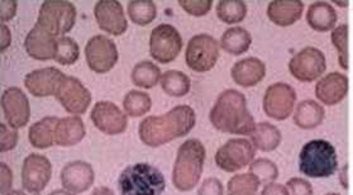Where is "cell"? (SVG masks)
Returning <instances> with one entry per match:
<instances>
[{
  "label": "cell",
  "instance_id": "obj_1",
  "mask_svg": "<svg viewBox=\"0 0 353 195\" xmlns=\"http://www.w3.org/2000/svg\"><path fill=\"white\" fill-rule=\"evenodd\" d=\"M195 125V112L188 105L175 107L161 117H148L139 125V137L147 146L157 147L186 136Z\"/></svg>",
  "mask_w": 353,
  "mask_h": 195
},
{
  "label": "cell",
  "instance_id": "obj_2",
  "mask_svg": "<svg viewBox=\"0 0 353 195\" xmlns=\"http://www.w3.org/2000/svg\"><path fill=\"white\" fill-rule=\"evenodd\" d=\"M210 122L219 131L236 134H251L256 127L247 108L246 96L234 89H228L218 96L210 110Z\"/></svg>",
  "mask_w": 353,
  "mask_h": 195
},
{
  "label": "cell",
  "instance_id": "obj_3",
  "mask_svg": "<svg viewBox=\"0 0 353 195\" xmlns=\"http://www.w3.org/2000/svg\"><path fill=\"white\" fill-rule=\"evenodd\" d=\"M337 169V151L328 141H309L300 151L299 170L307 178H330Z\"/></svg>",
  "mask_w": 353,
  "mask_h": 195
},
{
  "label": "cell",
  "instance_id": "obj_4",
  "mask_svg": "<svg viewBox=\"0 0 353 195\" xmlns=\"http://www.w3.org/2000/svg\"><path fill=\"white\" fill-rule=\"evenodd\" d=\"M118 187L122 195H161L166 181L154 165L139 163L124 169Z\"/></svg>",
  "mask_w": 353,
  "mask_h": 195
},
{
  "label": "cell",
  "instance_id": "obj_5",
  "mask_svg": "<svg viewBox=\"0 0 353 195\" xmlns=\"http://www.w3.org/2000/svg\"><path fill=\"white\" fill-rule=\"evenodd\" d=\"M205 149L198 140H189L179 149L174 167V184L181 192L192 190L198 184L204 167Z\"/></svg>",
  "mask_w": 353,
  "mask_h": 195
},
{
  "label": "cell",
  "instance_id": "obj_6",
  "mask_svg": "<svg viewBox=\"0 0 353 195\" xmlns=\"http://www.w3.org/2000/svg\"><path fill=\"white\" fill-rule=\"evenodd\" d=\"M77 22V8L70 1L47 0L39 10L36 25L54 36V39L63 37L71 31Z\"/></svg>",
  "mask_w": 353,
  "mask_h": 195
},
{
  "label": "cell",
  "instance_id": "obj_7",
  "mask_svg": "<svg viewBox=\"0 0 353 195\" xmlns=\"http://www.w3.org/2000/svg\"><path fill=\"white\" fill-rule=\"evenodd\" d=\"M219 60V42L207 33L196 34L188 42L185 61L190 70L208 72L214 69Z\"/></svg>",
  "mask_w": 353,
  "mask_h": 195
},
{
  "label": "cell",
  "instance_id": "obj_8",
  "mask_svg": "<svg viewBox=\"0 0 353 195\" xmlns=\"http://www.w3.org/2000/svg\"><path fill=\"white\" fill-rule=\"evenodd\" d=\"M183 50V39L171 24H160L150 36V55L157 63H170L176 60Z\"/></svg>",
  "mask_w": 353,
  "mask_h": 195
},
{
  "label": "cell",
  "instance_id": "obj_9",
  "mask_svg": "<svg viewBox=\"0 0 353 195\" xmlns=\"http://www.w3.org/2000/svg\"><path fill=\"white\" fill-rule=\"evenodd\" d=\"M327 69V60L321 50L305 47L292 56L289 63V71L294 78L301 83H312L321 78Z\"/></svg>",
  "mask_w": 353,
  "mask_h": 195
},
{
  "label": "cell",
  "instance_id": "obj_10",
  "mask_svg": "<svg viewBox=\"0 0 353 195\" xmlns=\"http://www.w3.org/2000/svg\"><path fill=\"white\" fill-rule=\"evenodd\" d=\"M85 59L90 70L107 74L118 61V50L114 42L105 36H94L85 46Z\"/></svg>",
  "mask_w": 353,
  "mask_h": 195
},
{
  "label": "cell",
  "instance_id": "obj_11",
  "mask_svg": "<svg viewBox=\"0 0 353 195\" xmlns=\"http://www.w3.org/2000/svg\"><path fill=\"white\" fill-rule=\"evenodd\" d=\"M54 96L71 114H83L92 103V94L74 76H66L57 88Z\"/></svg>",
  "mask_w": 353,
  "mask_h": 195
},
{
  "label": "cell",
  "instance_id": "obj_12",
  "mask_svg": "<svg viewBox=\"0 0 353 195\" xmlns=\"http://www.w3.org/2000/svg\"><path fill=\"white\" fill-rule=\"evenodd\" d=\"M254 157V145L243 138L230 140L218 150L215 163L224 172H237L250 164Z\"/></svg>",
  "mask_w": 353,
  "mask_h": 195
},
{
  "label": "cell",
  "instance_id": "obj_13",
  "mask_svg": "<svg viewBox=\"0 0 353 195\" xmlns=\"http://www.w3.org/2000/svg\"><path fill=\"white\" fill-rule=\"evenodd\" d=\"M295 102L296 93L294 88L285 83H276L269 86L265 93L263 110L269 117L283 121L292 114Z\"/></svg>",
  "mask_w": 353,
  "mask_h": 195
},
{
  "label": "cell",
  "instance_id": "obj_14",
  "mask_svg": "<svg viewBox=\"0 0 353 195\" xmlns=\"http://www.w3.org/2000/svg\"><path fill=\"white\" fill-rule=\"evenodd\" d=\"M94 16L100 30L113 36H121L128 28L123 7L115 0H101L95 4Z\"/></svg>",
  "mask_w": 353,
  "mask_h": 195
},
{
  "label": "cell",
  "instance_id": "obj_15",
  "mask_svg": "<svg viewBox=\"0 0 353 195\" xmlns=\"http://www.w3.org/2000/svg\"><path fill=\"white\" fill-rule=\"evenodd\" d=\"M1 108L6 119L13 128H21L28 123L31 110L27 95L19 88H9L1 95Z\"/></svg>",
  "mask_w": 353,
  "mask_h": 195
},
{
  "label": "cell",
  "instance_id": "obj_16",
  "mask_svg": "<svg viewBox=\"0 0 353 195\" xmlns=\"http://www.w3.org/2000/svg\"><path fill=\"white\" fill-rule=\"evenodd\" d=\"M92 121L95 127L107 134L124 132L128 121L114 103L98 102L92 110Z\"/></svg>",
  "mask_w": 353,
  "mask_h": 195
},
{
  "label": "cell",
  "instance_id": "obj_17",
  "mask_svg": "<svg viewBox=\"0 0 353 195\" xmlns=\"http://www.w3.org/2000/svg\"><path fill=\"white\" fill-rule=\"evenodd\" d=\"M52 166L46 157L39 154H32L31 156L24 160L22 170V181L26 190L30 193H39L46 187L51 179Z\"/></svg>",
  "mask_w": 353,
  "mask_h": 195
},
{
  "label": "cell",
  "instance_id": "obj_18",
  "mask_svg": "<svg viewBox=\"0 0 353 195\" xmlns=\"http://www.w3.org/2000/svg\"><path fill=\"white\" fill-rule=\"evenodd\" d=\"M65 74L56 68H45L32 71L24 78V85L34 96L54 95Z\"/></svg>",
  "mask_w": 353,
  "mask_h": 195
},
{
  "label": "cell",
  "instance_id": "obj_19",
  "mask_svg": "<svg viewBox=\"0 0 353 195\" xmlns=\"http://www.w3.org/2000/svg\"><path fill=\"white\" fill-rule=\"evenodd\" d=\"M348 93V78L341 72H330L318 81L315 95L327 105H336L342 102Z\"/></svg>",
  "mask_w": 353,
  "mask_h": 195
},
{
  "label": "cell",
  "instance_id": "obj_20",
  "mask_svg": "<svg viewBox=\"0 0 353 195\" xmlns=\"http://www.w3.org/2000/svg\"><path fill=\"white\" fill-rule=\"evenodd\" d=\"M230 75L237 85L243 88L256 86L266 76V65L257 57H247L234 63Z\"/></svg>",
  "mask_w": 353,
  "mask_h": 195
},
{
  "label": "cell",
  "instance_id": "obj_21",
  "mask_svg": "<svg viewBox=\"0 0 353 195\" xmlns=\"http://www.w3.org/2000/svg\"><path fill=\"white\" fill-rule=\"evenodd\" d=\"M56 45L57 39L51 36L50 33L43 31L37 25L33 27L24 41V47L28 52V55L36 59V60H52L56 55Z\"/></svg>",
  "mask_w": 353,
  "mask_h": 195
},
{
  "label": "cell",
  "instance_id": "obj_22",
  "mask_svg": "<svg viewBox=\"0 0 353 195\" xmlns=\"http://www.w3.org/2000/svg\"><path fill=\"white\" fill-rule=\"evenodd\" d=\"M63 187L72 193H81L92 187L94 170L84 161H75L68 164L61 172Z\"/></svg>",
  "mask_w": 353,
  "mask_h": 195
},
{
  "label": "cell",
  "instance_id": "obj_23",
  "mask_svg": "<svg viewBox=\"0 0 353 195\" xmlns=\"http://www.w3.org/2000/svg\"><path fill=\"white\" fill-rule=\"evenodd\" d=\"M304 13V3L300 0H275L268 7L270 21L279 27L296 23Z\"/></svg>",
  "mask_w": 353,
  "mask_h": 195
},
{
  "label": "cell",
  "instance_id": "obj_24",
  "mask_svg": "<svg viewBox=\"0 0 353 195\" xmlns=\"http://www.w3.org/2000/svg\"><path fill=\"white\" fill-rule=\"evenodd\" d=\"M337 21V12L330 3L316 1L307 9V22L309 27L314 31H332L334 30Z\"/></svg>",
  "mask_w": 353,
  "mask_h": 195
},
{
  "label": "cell",
  "instance_id": "obj_25",
  "mask_svg": "<svg viewBox=\"0 0 353 195\" xmlns=\"http://www.w3.org/2000/svg\"><path fill=\"white\" fill-rule=\"evenodd\" d=\"M85 127L81 118L68 117L59 119L54 132V142L59 146H74L84 138Z\"/></svg>",
  "mask_w": 353,
  "mask_h": 195
},
{
  "label": "cell",
  "instance_id": "obj_26",
  "mask_svg": "<svg viewBox=\"0 0 353 195\" xmlns=\"http://www.w3.org/2000/svg\"><path fill=\"white\" fill-rule=\"evenodd\" d=\"M252 43L251 33L242 27H233L223 33L219 46L230 55L239 56L247 52Z\"/></svg>",
  "mask_w": 353,
  "mask_h": 195
},
{
  "label": "cell",
  "instance_id": "obj_27",
  "mask_svg": "<svg viewBox=\"0 0 353 195\" xmlns=\"http://www.w3.org/2000/svg\"><path fill=\"white\" fill-rule=\"evenodd\" d=\"M59 119L47 117L36 122L30 128V142L37 149H47L54 142V132Z\"/></svg>",
  "mask_w": 353,
  "mask_h": 195
},
{
  "label": "cell",
  "instance_id": "obj_28",
  "mask_svg": "<svg viewBox=\"0 0 353 195\" xmlns=\"http://www.w3.org/2000/svg\"><path fill=\"white\" fill-rule=\"evenodd\" d=\"M324 119V110L322 105L314 102V101H304L299 103L295 114H294V122L300 128L310 130L316 125H321Z\"/></svg>",
  "mask_w": 353,
  "mask_h": 195
},
{
  "label": "cell",
  "instance_id": "obj_29",
  "mask_svg": "<svg viewBox=\"0 0 353 195\" xmlns=\"http://www.w3.org/2000/svg\"><path fill=\"white\" fill-rule=\"evenodd\" d=\"M162 90L170 96H185L190 92L192 81L188 75L179 70H168L163 72L160 80Z\"/></svg>",
  "mask_w": 353,
  "mask_h": 195
},
{
  "label": "cell",
  "instance_id": "obj_30",
  "mask_svg": "<svg viewBox=\"0 0 353 195\" xmlns=\"http://www.w3.org/2000/svg\"><path fill=\"white\" fill-rule=\"evenodd\" d=\"M161 75V70L157 65L151 61H141L134 65L131 78L134 85L143 89H151L160 83Z\"/></svg>",
  "mask_w": 353,
  "mask_h": 195
},
{
  "label": "cell",
  "instance_id": "obj_31",
  "mask_svg": "<svg viewBox=\"0 0 353 195\" xmlns=\"http://www.w3.org/2000/svg\"><path fill=\"white\" fill-rule=\"evenodd\" d=\"M251 136L254 146L262 151H272L276 149L281 141L280 131L270 123H260L256 125Z\"/></svg>",
  "mask_w": 353,
  "mask_h": 195
},
{
  "label": "cell",
  "instance_id": "obj_32",
  "mask_svg": "<svg viewBox=\"0 0 353 195\" xmlns=\"http://www.w3.org/2000/svg\"><path fill=\"white\" fill-rule=\"evenodd\" d=\"M216 16L223 23H241L247 16L246 3L241 0H221L216 4Z\"/></svg>",
  "mask_w": 353,
  "mask_h": 195
},
{
  "label": "cell",
  "instance_id": "obj_33",
  "mask_svg": "<svg viewBox=\"0 0 353 195\" xmlns=\"http://www.w3.org/2000/svg\"><path fill=\"white\" fill-rule=\"evenodd\" d=\"M127 9L132 22L137 25H148L157 17V7L152 0H133Z\"/></svg>",
  "mask_w": 353,
  "mask_h": 195
},
{
  "label": "cell",
  "instance_id": "obj_34",
  "mask_svg": "<svg viewBox=\"0 0 353 195\" xmlns=\"http://www.w3.org/2000/svg\"><path fill=\"white\" fill-rule=\"evenodd\" d=\"M151 98L147 93L132 90L124 96L123 107L125 112L132 117H141L151 110Z\"/></svg>",
  "mask_w": 353,
  "mask_h": 195
},
{
  "label": "cell",
  "instance_id": "obj_35",
  "mask_svg": "<svg viewBox=\"0 0 353 195\" xmlns=\"http://www.w3.org/2000/svg\"><path fill=\"white\" fill-rule=\"evenodd\" d=\"M80 56V48L77 41L68 36H63L57 39L56 45V55L54 60L61 65H74L79 60Z\"/></svg>",
  "mask_w": 353,
  "mask_h": 195
},
{
  "label": "cell",
  "instance_id": "obj_36",
  "mask_svg": "<svg viewBox=\"0 0 353 195\" xmlns=\"http://www.w3.org/2000/svg\"><path fill=\"white\" fill-rule=\"evenodd\" d=\"M260 181L252 174L236 175L228 183V195H257Z\"/></svg>",
  "mask_w": 353,
  "mask_h": 195
},
{
  "label": "cell",
  "instance_id": "obj_37",
  "mask_svg": "<svg viewBox=\"0 0 353 195\" xmlns=\"http://www.w3.org/2000/svg\"><path fill=\"white\" fill-rule=\"evenodd\" d=\"M330 39L337 50L339 66L343 70H348V25L342 24L334 28L330 34Z\"/></svg>",
  "mask_w": 353,
  "mask_h": 195
},
{
  "label": "cell",
  "instance_id": "obj_38",
  "mask_svg": "<svg viewBox=\"0 0 353 195\" xmlns=\"http://www.w3.org/2000/svg\"><path fill=\"white\" fill-rule=\"evenodd\" d=\"M252 175H254L259 181H272L277 178L279 170L276 165L271 163L268 158H260L254 161V164L250 166Z\"/></svg>",
  "mask_w": 353,
  "mask_h": 195
},
{
  "label": "cell",
  "instance_id": "obj_39",
  "mask_svg": "<svg viewBox=\"0 0 353 195\" xmlns=\"http://www.w3.org/2000/svg\"><path fill=\"white\" fill-rule=\"evenodd\" d=\"M179 4L189 16L192 17L207 16L213 7L212 0H180Z\"/></svg>",
  "mask_w": 353,
  "mask_h": 195
},
{
  "label": "cell",
  "instance_id": "obj_40",
  "mask_svg": "<svg viewBox=\"0 0 353 195\" xmlns=\"http://www.w3.org/2000/svg\"><path fill=\"white\" fill-rule=\"evenodd\" d=\"M17 141H18V133L16 128L0 123V152L14 149Z\"/></svg>",
  "mask_w": 353,
  "mask_h": 195
},
{
  "label": "cell",
  "instance_id": "obj_41",
  "mask_svg": "<svg viewBox=\"0 0 353 195\" xmlns=\"http://www.w3.org/2000/svg\"><path fill=\"white\" fill-rule=\"evenodd\" d=\"M288 187L290 190L289 195H312L313 194V189L310 183L307 180L299 179V178H294V179L288 181Z\"/></svg>",
  "mask_w": 353,
  "mask_h": 195
},
{
  "label": "cell",
  "instance_id": "obj_42",
  "mask_svg": "<svg viewBox=\"0 0 353 195\" xmlns=\"http://www.w3.org/2000/svg\"><path fill=\"white\" fill-rule=\"evenodd\" d=\"M16 0H0V23H6L16 16Z\"/></svg>",
  "mask_w": 353,
  "mask_h": 195
},
{
  "label": "cell",
  "instance_id": "obj_43",
  "mask_svg": "<svg viewBox=\"0 0 353 195\" xmlns=\"http://www.w3.org/2000/svg\"><path fill=\"white\" fill-rule=\"evenodd\" d=\"M223 185L218 179H208L200 187L198 195H223Z\"/></svg>",
  "mask_w": 353,
  "mask_h": 195
},
{
  "label": "cell",
  "instance_id": "obj_44",
  "mask_svg": "<svg viewBox=\"0 0 353 195\" xmlns=\"http://www.w3.org/2000/svg\"><path fill=\"white\" fill-rule=\"evenodd\" d=\"M12 170L4 163H0V194H7L12 187Z\"/></svg>",
  "mask_w": 353,
  "mask_h": 195
},
{
  "label": "cell",
  "instance_id": "obj_45",
  "mask_svg": "<svg viewBox=\"0 0 353 195\" xmlns=\"http://www.w3.org/2000/svg\"><path fill=\"white\" fill-rule=\"evenodd\" d=\"M12 43L10 30L4 23H0V52L7 50Z\"/></svg>",
  "mask_w": 353,
  "mask_h": 195
},
{
  "label": "cell",
  "instance_id": "obj_46",
  "mask_svg": "<svg viewBox=\"0 0 353 195\" xmlns=\"http://www.w3.org/2000/svg\"><path fill=\"white\" fill-rule=\"evenodd\" d=\"M261 195H289V193L283 185L271 183L262 190Z\"/></svg>",
  "mask_w": 353,
  "mask_h": 195
},
{
  "label": "cell",
  "instance_id": "obj_47",
  "mask_svg": "<svg viewBox=\"0 0 353 195\" xmlns=\"http://www.w3.org/2000/svg\"><path fill=\"white\" fill-rule=\"evenodd\" d=\"M92 195H114V193L108 187H98L94 190Z\"/></svg>",
  "mask_w": 353,
  "mask_h": 195
},
{
  "label": "cell",
  "instance_id": "obj_48",
  "mask_svg": "<svg viewBox=\"0 0 353 195\" xmlns=\"http://www.w3.org/2000/svg\"><path fill=\"white\" fill-rule=\"evenodd\" d=\"M6 195H39L37 193H26V192H21V190H14V192H8Z\"/></svg>",
  "mask_w": 353,
  "mask_h": 195
},
{
  "label": "cell",
  "instance_id": "obj_49",
  "mask_svg": "<svg viewBox=\"0 0 353 195\" xmlns=\"http://www.w3.org/2000/svg\"><path fill=\"white\" fill-rule=\"evenodd\" d=\"M50 195H74L69 193V192H63V190H56L54 193H51Z\"/></svg>",
  "mask_w": 353,
  "mask_h": 195
},
{
  "label": "cell",
  "instance_id": "obj_50",
  "mask_svg": "<svg viewBox=\"0 0 353 195\" xmlns=\"http://www.w3.org/2000/svg\"><path fill=\"white\" fill-rule=\"evenodd\" d=\"M334 3H336L337 6H339V7H347L350 1H334Z\"/></svg>",
  "mask_w": 353,
  "mask_h": 195
},
{
  "label": "cell",
  "instance_id": "obj_51",
  "mask_svg": "<svg viewBox=\"0 0 353 195\" xmlns=\"http://www.w3.org/2000/svg\"><path fill=\"white\" fill-rule=\"evenodd\" d=\"M327 195H339V194H327Z\"/></svg>",
  "mask_w": 353,
  "mask_h": 195
}]
</instances>
